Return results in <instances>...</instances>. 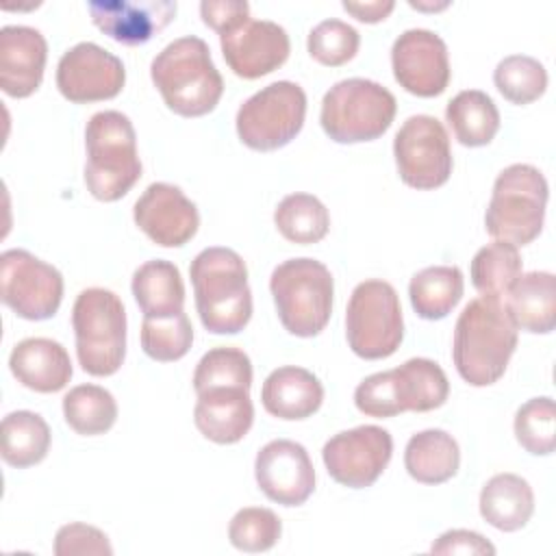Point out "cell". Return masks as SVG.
<instances>
[{
  "mask_svg": "<svg viewBox=\"0 0 556 556\" xmlns=\"http://www.w3.org/2000/svg\"><path fill=\"white\" fill-rule=\"evenodd\" d=\"M465 278L456 265H432L417 271L408 285V298L421 319H443L463 298Z\"/></svg>",
  "mask_w": 556,
  "mask_h": 556,
  "instance_id": "cell-30",
  "label": "cell"
},
{
  "mask_svg": "<svg viewBox=\"0 0 556 556\" xmlns=\"http://www.w3.org/2000/svg\"><path fill=\"white\" fill-rule=\"evenodd\" d=\"M517 330L547 334L556 326V278L549 271L521 274L504 295Z\"/></svg>",
  "mask_w": 556,
  "mask_h": 556,
  "instance_id": "cell-24",
  "label": "cell"
},
{
  "mask_svg": "<svg viewBox=\"0 0 556 556\" xmlns=\"http://www.w3.org/2000/svg\"><path fill=\"white\" fill-rule=\"evenodd\" d=\"M517 348V326L497 298L471 300L456 319L452 358L458 376L471 387L497 382Z\"/></svg>",
  "mask_w": 556,
  "mask_h": 556,
  "instance_id": "cell-1",
  "label": "cell"
},
{
  "mask_svg": "<svg viewBox=\"0 0 556 556\" xmlns=\"http://www.w3.org/2000/svg\"><path fill=\"white\" fill-rule=\"evenodd\" d=\"M135 224L150 241L163 248H180L193 239L200 226L195 204L180 187L152 182L135 202Z\"/></svg>",
  "mask_w": 556,
  "mask_h": 556,
  "instance_id": "cell-17",
  "label": "cell"
},
{
  "mask_svg": "<svg viewBox=\"0 0 556 556\" xmlns=\"http://www.w3.org/2000/svg\"><path fill=\"white\" fill-rule=\"evenodd\" d=\"M493 83L508 102L530 104L545 93L547 72L545 65L534 56L510 54L497 63Z\"/></svg>",
  "mask_w": 556,
  "mask_h": 556,
  "instance_id": "cell-35",
  "label": "cell"
},
{
  "mask_svg": "<svg viewBox=\"0 0 556 556\" xmlns=\"http://www.w3.org/2000/svg\"><path fill=\"white\" fill-rule=\"evenodd\" d=\"M521 276V256L517 245L493 241L471 258V282L484 298L502 300Z\"/></svg>",
  "mask_w": 556,
  "mask_h": 556,
  "instance_id": "cell-34",
  "label": "cell"
},
{
  "mask_svg": "<svg viewBox=\"0 0 556 556\" xmlns=\"http://www.w3.org/2000/svg\"><path fill=\"white\" fill-rule=\"evenodd\" d=\"M391 378L402 413L434 410L443 406L450 395L445 371L430 358H408L400 367L391 369Z\"/></svg>",
  "mask_w": 556,
  "mask_h": 556,
  "instance_id": "cell-28",
  "label": "cell"
},
{
  "mask_svg": "<svg viewBox=\"0 0 556 556\" xmlns=\"http://www.w3.org/2000/svg\"><path fill=\"white\" fill-rule=\"evenodd\" d=\"M460 450L452 434L439 428L413 434L404 450V467L408 476L421 484H441L456 476Z\"/></svg>",
  "mask_w": 556,
  "mask_h": 556,
  "instance_id": "cell-27",
  "label": "cell"
},
{
  "mask_svg": "<svg viewBox=\"0 0 556 556\" xmlns=\"http://www.w3.org/2000/svg\"><path fill=\"white\" fill-rule=\"evenodd\" d=\"M395 111V96L380 83L369 78H345L326 91L319 122L332 141L361 143L384 135Z\"/></svg>",
  "mask_w": 556,
  "mask_h": 556,
  "instance_id": "cell-8",
  "label": "cell"
},
{
  "mask_svg": "<svg viewBox=\"0 0 556 556\" xmlns=\"http://www.w3.org/2000/svg\"><path fill=\"white\" fill-rule=\"evenodd\" d=\"M63 415L74 432L96 437L113 428L117 419V402L104 387L78 384L65 393Z\"/></svg>",
  "mask_w": 556,
  "mask_h": 556,
  "instance_id": "cell-33",
  "label": "cell"
},
{
  "mask_svg": "<svg viewBox=\"0 0 556 556\" xmlns=\"http://www.w3.org/2000/svg\"><path fill=\"white\" fill-rule=\"evenodd\" d=\"M391 67L400 87L419 98H434L450 83L447 46L426 28H408L393 41Z\"/></svg>",
  "mask_w": 556,
  "mask_h": 556,
  "instance_id": "cell-15",
  "label": "cell"
},
{
  "mask_svg": "<svg viewBox=\"0 0 556 556\" xmlns=\"http://www.w3.org/2000/svg\"><path fill=\"white\" fill-rule=\"evenodd\" d=\"M193 343V328L187 313H178L167 319L143 317L141 324V348L143 352L161 363L182 358Z\"/></svg>",
  "mask_w": 556,
  "mask_h": 556,
  "instance_id": "cell-38",
  "label": "cell"
},
{
  "mask_svg": "<svg viewBox=\"0 0 556 556\" xmlns=\"http://www.w3.org/2000/svg\"><path fill=\"white\" fill-rule=\"evenodd\" d=\"M345 337L365 361L391 356L404 337L402 306L387 280H363L354 287L345 311Z\"/></svg>",
  "mask_w": 556,
  "mask_h": 556,
  "instance_id": "cell-9",
  "label": "cell"
},
{
  "mask_svg": "<svg viewBox=\"0 0 556 556\" xmlns=\"http://www.w3.org/2000/svg\"><path fill=\"white\" fill-rule=\"evenodd\" d=\"M0 298L22 319H50L63 300V276L26 250H4L0 254Z\"/></svg>",
  "mask_w": 556,
  "mask_h": 556,
  "instance_id": "cell-11",
  "label": "cell"
},
{
  "mask_svg": "<svg viewBox=\"0 0 556 556\" xmlns=\"http://www.w3.org/2000/svg\"><path fill=\"white\" fill-rule=\"evenodd\" d=\"M534 513V493L528 480L517 473H497L480 491L482 519L502 530H521Z\"/></svg>",
  "mask_w": 556,
  "mask_h": 556,
  "instance_id": "cell-25",
  "label": "cell"
},
{
  "mask_svg": "<svg viewBox=\"0 0 556 556\" xmlns=\"http://www.w3.org/2000/svg\"><path fill=\"white\" fill-rule=\"evenodd\" d=\"M393 454V439L380 426H358L326 441L321 450L330 478L350 489L371 486L387 469Z\"/></svg>",
  "mask_w": 556,
  "mask_h": 556,
  "instance_id": "cell-13",
  "label": "cell"
},
{
  "mask_svg": "<svg viewBox=\"0 0 556 556\" xmlns=\"http://www.w3.org/2000/svg\"><path fill=\"white\" fill-rule=\"evenodd\" d=\"M515 437L519 445L534 454L547 456L556 447V406L554 400L532 397L519 406L515 415Z\"/></svg>",
  "mask_w": 556,
  "mask_h": 556,
  "instance_id": "cell-37",
  "label": "cell"
},
{
  "mask_svg": "<svg viewBox=\"0 0 556 556\" xmlns=\"http://www.w3.org/2000/svg\"><path fill=\"white\" fill-rule=\"evenodd\" d=\"M445 119L458 143L469 148L491 143L500 130V111L491 96L480 89L456 93L445 106Z\"/></svg>",
  "mask_w": 556,
  "mask_h": 556,
  "instance_id": "cell-29",
  "label": "cell"
},
{
  "mask_svg": "<svg viewBox=\"0 0 556 556\" xmlns=\"http://www.w3.org/2000/svg\"><path fill=\"white\" fill-rule=\"evenodd\" d=\"M547 180L528 163L504 167L495 182L484 213V226L495 241L526 245L543 230L547 206Z\"/></svg>",
  "mask_w": 556,
  "mask_h": 556,
  "instance_id": "cell-5",
  "label": "cell"
},
{
  "mask_svg": "<svg viewBox=\"0 0 556 556\" xmlns=\"http://www.w3.org/2000/svg\"><path fill=\"white\" fill-rule=\"evenodd\" d=\"M219 43L228 67L248 80L278 70L291 50L289 35L280 24L252 17L219 35Z\"/></svg>",
  "mask_w": 556,
  "mask_h": 556,
  "instance_id": "cell-18",
  "label": "cell"
},
{
  "mask_svg": "<svg viewBox=\"0 0 556 556\" xmlns=\"http://www.w3.org/2000/svg\"><path fill=\"white\" fill-rule=\"evenodd\" d=\"M126 83L124 63L91 41L72 46L56 65V87L70 102H98L115 98Z\"/></svg>",
  "mask_w": 556,
  "mask_h": 556,
  "instance_id": "cell-14",
  "label": "cell"
},
{
  "mask_svg": "<svg viewBox=\"0 0 556 556\" xmlns=\"http://www.w3.org/2000/svg\"><path fill=\"white\" fill-rule=\"evenodd\" d=\"M150 76L167 109L182 117L211 113L224 93V78L211 59V50L195 35L167 43L154 56Z\"/></svg>",
  "mask_w": 556,
  "mask_h": 556,
  "instance_id": "cell-3",
  "label": "cell"
},
{
  "mask_svg": "<svg viewBox=\"0 0 556 556\" xmlns=\"http://www.w3.org/2000/svg\"><path fill=\"white\" fill-rule=\"evenodd\" d=\"M193 421L195 428L213 443L230 445L241 441L254 421L250 389L215 387L198 393Z\"/></svg>",
  "mask_w": 556,
  "mask_h": 556,
  "instance_id": "cell-21",
  "label": "cell"
},
{
  "mask_svg": "<svg viewBox=\"0 0 556 556\" xmlns=\"http://www.w3.org/2000/svg\"><path fill=\"white\" fill-rule=\"evenodd\" d=\"M269 291L282 326L295 337L319 334L332 313L334 280L330 269L315 258H289L269 278Z\"/></svg>",
  "mask_w": 556,
  "mask_h": 556,
  "instance_id": "cell-6",
  "label": "cell"
},
{
  "mask_svg": "<svg viewBox=\"0 0 556 556\" xmlns=\"http://www.w3.org/2000/svg\"><path fill=\"white\" fill-rule=\"evenodd\" d=\"M400 178L413 189H437L452 174V148L445 126L432 115H410L393 139Z\"/></svg>",
  "mask_w": 556,
  "mask_h": 556,
  "instance_id": "cell-12",
  "label": "cell"
},
{
  "mask_svg": "<svg viewBox=\"0 0 556 556\" xmlns=\"http://www.w3.org/2000/svg\"><path fill=\"white\" fill-rule=\"evenodd\" d=\"M76 356L91 376L115 374L126 356V311L109 289L91 287L78 293L72 308Z\"/></svg>",
  "mask_w": 556,
  "mask_h": 556,
  "instance_id": "cell-7",
  "label": "cell"
},
{
  "mask_svg": "<svg viewBox=\"0 0 556 556\" xmlns=\"http://www.w3.org/2000/svg\"><path fill=\"white\" fill-rule=\"evenodd\" d=\"M132 295L150 319H167L185 311V285L174 263L146 261L132 274Z\"/></svg>",
  "mask_w": 556,
  "mask_h": 556,
  "instance_id": "cell-26",
  "label": "cell"
},
{
  "mask_svg": "<svg viewBox=\"0 0 556 556\" xmlns=\"http://www.w3.org/2000/svg\"><path fill=\"white\" fill-rule=\"evenodd\" d=\"M87 9L93 24L124 46L150 41L176 15L172 0H96Z\"/></svg>",
  "mask_w": 556,
  "mask_h": 556,
  "instance_id": "cell-19",
  "label": "cell"
},
{
  "mask_svg": "<svg viewBox=\"0 0 556 556\" xmlns=\"http://www.w3.org/2000/svg\"><path fill=\"white\" fill-rule=\"evenodd\" d=\"M343 9L348 13H352L361 22L376 24V22L384 20L395 9V2L393 0H374V2H350V0H343Z\"/></svg>",
  "mask_w": 556,
  "mask_h": 556,
  "instance_id": "cell-44",
  "label": "cell"
},
{
  "mask_svg": "<svg viewBox=\"0 0 556 556\" xmlns=\"http://www.w3.org/2000/svg\"><path fill=\"white\" fill-rule=\"evenodd\" d=\"M11 374L26 389L37 393L61 391L72 378V361L67 350L46 337H28L15 343L9 356Z\"/></svg>",
  "mask_w": 556,
  "mask_h": 556,
  "instance_id": "cell-22",
  "label": "cell"
},
{
  "mask_svg": "<svg viewBox=\"0 0 556 556\" xmlns=\"http://www.w3.org/2000/svg\"><path fill=\"white\" fill-rule=\"evenodd\" d=\"M306 93L298 83L276 80L250 96L237 111L239 139L258 152L287 146L302 130Z\"/></svg>",
  "mask_w": 556,
  "mask_h": 556,
  "instance_id": "cell-10",
  "label": "cell"
},
{
  "mask_svg": "<svg viewBox=\"0 0 556 556\" xmlns=\"http://www.w3.org/2000/svg\"><path fill=\"white\" fill-rule=\"evenodd\" d=\"M195 308L213 334H237L252 317L248 267L230 248H204L189 267Z\"/></svg>",
  "mask_w": 556,
  "mask_h": 556,
  "instance_id": "cell-2",
  "label": "cell"
},
{
  "mask_svg": "<svg viewBox=\"0 0 556 556\" xmlns=\"http://www.w3.org/2000/svg\"><path fill=\"white\" fill-rule=\"evenodd\" d=\"M361 35L343 20H324L308 33V54L321 65H343L358 52Z\"/></svg>",
  "mask_w": 556,
  "mask_h": 556,
  "instance_id": "cell-40",
  "label": "cell"
},
{
  "mask_svg": "<svg viewBox=\"0 0 556 556\" xmlns=\"http://www.w3.org/2000/svg\"><path fill=\"white\" fill-rule=\"evenodd\" d=\"M252 384L250 356L239 348H213L195 365L193 389L202 393L215 387H243Z\"/></svg>",
  "mask_w": 556,
  "mask_h": 556,
  "instance_id": "cell-36",
  "label": "cell"
},
{
  "mask_svg": "<svg viewBox=\"0 0 556 556\" xmlns=\"http://www.w3.org/2000/svg\"><path fill=\"white\" fill-rule=\"evenodd\" d=\"M48 59L46 37L22 24L0 28V87L11 98H28L43 78Z\"/></svg>",
  "mask_w": 556,
  "mask_h": 556,
  "instance_id": "cell-20",
  "label": "cell"
},
{
  "mask_svg": "<svg viewBox=\"0 0 556 556\" xmlns=\"http://www.w3.org/2000/svg\"><path fill=\"white\" fill-rule=\"evenodd\" d=\"M258 489L276 504L300 506L315 491V469L304 445L276 439L263 445L254 460Z\"/></svg>",
  "mask_w": 556,
  "mask_h": 556,
  "instance_id": "cell-16",
  "label": "cell"
},
{
  "mask_svg": "<svg viewBox=\"0 0 556 556\" xmlns=\"http://www.w3.org/2000/svg\"><path fill=\"white\" fill-rule=\"evenodd\" d=\"M85 185L96 200L115 202L141 176L132 122L119 111L93 113L85 128Z\"/></svg>",
  "mask_w": 556,
  "mask_h": 556,
  "instance_id": "cell-4",
  "label": "cell"
},
{
  "mask_svg": "<svg viewBox=\"0 0 556 556\" xmlns=\"http://www.w3.org/2000/svg\"><path fill=\"white\" fill-rule=\"evenodd\" d=\"M432 554H476L493 556L495 547L473 530H447L430 547Z\"/></svg>",
  "mask_w": 556,
  "mask_h": 556,
  "instance_id": "cell-43",
  "label": "cell"
},
{
  "mask_svg": "<svg viewBox=\"0 0 556 556\" xmlns=\"http://www.w3.org/2000/svg\"><path fill=\"white\" fill-rule=\"evenodd\" d=\"M278 232L300 245L317 243L328 235L330 215L324 202L311 193H289L274 211Z\"/></svg>",
  "mask_w": 556,
  "mask_h": 556,
  "instance_id": "cell-32",
  "label": "cell"
},
{
  "mask_svg": "<svg viewBox=\"0 0 556 556\" xmlns=\"http://www.w3.org/2000/svg\"><path fill=\"white\" fill-rule=\"evenodd\" d=\"M282 532V523L278 515L269 508L248 506L235 513L228 526L230 543L241 552H267L271 549Z\"/></svg>",
  "mask_w": 556,
  "mask_h": 556,
  "instance_id": "cell-39",
  "label": "cell"
},
{
  "mask_svg": "<svg viewBox=\"0 0 556 556\" xmlns=\"http://www.w3.org/2000/svg\"><path fill=\"white\" fill-rule=\"evenodd\" d=\"M200 15L206 26L217 30L219 35L237 28L245 20H250V4L245 0H204L200 4Z\"/></svg>",
  "mask_w": 556,
  "mask_h": 556,
  "instance_id": "cell-42",
  "label": "cell"
},
{
  "mask_svg": "<svg viewBox=\"0 0 556 556\" xmlns=\"http://www.w3.org/2000/svg\"><path fill=\"white\" fill-rule=\"evenodd\" d=\"M56 556H111L113 547L106 534L87 523H67L54 536Z\"/></svg>",
  "mask_w": 556,
  "mask_h": 556,
  "instance_id": "cell-41",
  "label": "cell"
},
{
  "mask_svg": "<svg viewBox=\"0 0 556 556\" xmlns=\"http://www.w3.org/2000/svg\"><path fill=\"white\" fill-rule=\"evenodd\" d=\"M265 410L278 419H306L319 410L324 402V387L319 378L295 365L274 369L261 389Z\"/></svg>",
  "mask_w": 556,
  "mask_h": 556,
  "instance_id": "cell-23",
  "label": "cell"
},
{
  "mask_svg": "<svg viewBox=\"0 0 556 556\" xmlns=\"http://www.w3.org/2000/svg\"><path fill=\"white\" fill-rule=\"evenodd\" d=\"M2 458L11 467L24 469L46 458L50 450V428L33 410H13L2 419Z\"/></svg>",
  "mask_w": 556,
  "mask_h": 556,
  "instance_id": "cell-31",
  "label": "cell"
}]
</instances>
